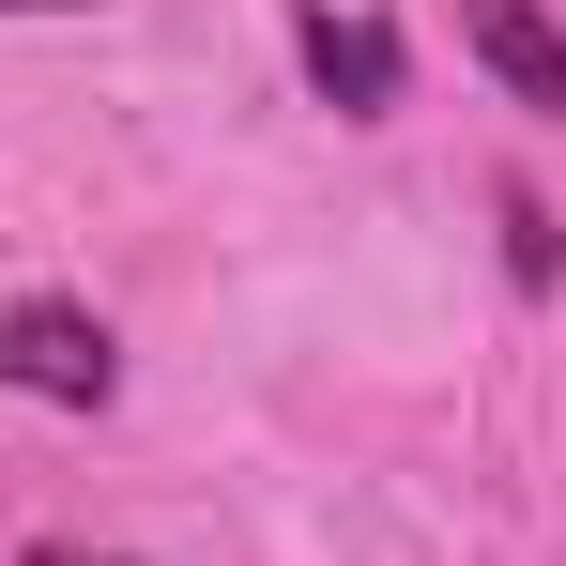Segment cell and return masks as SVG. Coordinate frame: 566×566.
<instances>
[{"label":"cell","instance_id":"cell-1","mask_svg":"<svg viewBox=\"0 0 566 566\" xmlns=\"http://www.w3.org/2000/svg\"><path fill=\"white\" fill-rule=\"evenodd\" d=\"M0 382H15V398H46V413H107V398H123V353H107L93 306L31 291V306H0Z\"/></svg>","mask_w":566,"mask_h":566},{"label":"cell","instance_id":"cell-2","mask_svg":"<svg viewBox=\"0 0 566 566\" xmlns=\"http://www.w3.org/2000/svg\"><path fill=\"white\" fill-rule=\"evenodd\" d=\"M306 77H322V107H353V123H382L398 107V31H382L368 0H306Z\"/></svg>","mask_w":566,"mask_h":566},{"label":"cell","instance_id":"cell-3","mask_svg":"<svg viewBox=\"0 0 566 566\" xmlns=\"http://www.w3.org/2000/svg\"><path fill=\"white\" fill-rule=\"evenodd\" d=\"M460 46L505 77V107H536V123H566V31L536 15V0H460Z\"/></svg>","mask_w":566,"mask_h":566},{"label":"cell","instance_id":"cell-4","mask_svg":"<svg viewBox=\"0 0 566 566\" xmlns=\"http://www.w3.org/2000/svg\"><path fill=\"white\" fill-rule=\"evenodd\" d=\"M490 214H505V276H521V291H552V276H566V245H552V199H536V185H505Z\"/></svg>","mask_w":566,"mask_h":566},{"label":"cell","instance_id":"cell-5","mask_svg":"<svg viewBox=\"0 0 566 566\" xmlns=\"http://www.w3.org/2000/svg\"><path fill=\"white\" fill-rule=\"evenodd\" d=\"M31 566H123V552H31Z\"/></svg>","mask_w":566,"mask_h":566},{"label":"cell","instance_id":"cell-6","mask_svg":"<svg viewBox=\"0 0 566 566\" xmlns=\"http://www.w3.org/2000/svg\"><path fill=\"white\" fill-rule=\"evenodd\" d=\"M31 15H77V0H31Z\"/></svg>","mask_w":566,"mask_h":566}]
</instances>
